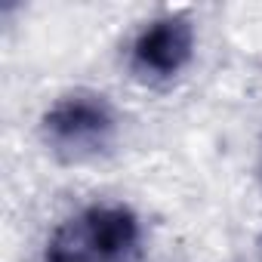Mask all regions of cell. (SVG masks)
<instances>
[{"mask_svg": "<svg viewBox=\"0 0 262 262\" xmlns=\"http://www.w3.org/2000/svg\"><path fill=\"white\" fill-rule=\"evenodd\" d=\"M142 225L123 204H90L65 219L50 244L43 262H139Z\"/></svg>", "mask_w": 262, "mask_h": 262, "instance_id": "obj_1", "label": "cell"}, {"mask_svg": "<svg viewBox=\"0 0 262 262\" xmlns=\"http://www.w3.org/2000/svg\"><path fill=\"white\" fill-rule=\"evenodd\" d=\"M40 136L47 148L65 164L96 161L117 136V114L102 93L71 90L43 111Z\"/></svg>", "mask_w": 262, "mask_h": 262, "instance_id": "obj_2", "label": "cell"}, {"mask_svg": "<svg viewBox=\"0 0 262 262\" xmlns=\"http://www.w3.org/2000/svg\"><path fill=\"white\" fill-rule=\"evenodd\" d=\"M194 56V25L185 16H161L148 22L133 47H129V68L148 83L176 77Z\"/></svg>", "mask_w": 262, "mask_h": 262, "instance_id": "obj_3", "label": "cell"}]
</instances>
